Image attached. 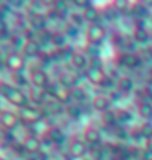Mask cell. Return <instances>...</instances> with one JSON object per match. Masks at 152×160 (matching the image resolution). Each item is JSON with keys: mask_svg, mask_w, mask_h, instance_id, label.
<instances>
[{"mask_svg": "<svg viewBox=\"0 0 152 160\" xmlns=\"http://www.w3.org/2000/svg\"><path fill=\"white\" fill-rule=\"evenodd\" d=\"M28 79H30V83L33 88L36 89H41V91H46L50 88V77L47 74V71L43 68H33L30 70V74H28Z\"/></svg>", "mask_w": 152, "mask_h": 160, "instance_id": "cell-1", "label": "cell"}, {"mask_svg": "<svg viewBox=\"0 0 152 160\" xmlns=\"http://www.w3.org/2000/svg\"><path fill=\"white\" fill-rule=\"evenodd\" d=\"M47 91H49V93H50V97L53 98V99L59 101V102L64 104V105L73 104V91L65 88L64 85H61L58 80L52 83L50 88H49Z\"/></svg>", "mask_w": 152, "mask_h": 160, "instance_id": "cell-2", "label": "cell"}, {"mask_svg": "<svg viewBox=\"0 0 152 160\" xmlns=\"http://www.w3.org/2000/svg\"><path fill=\"white\" fill-rule=\"evenodd\" d=\"M18 116H19L21 122L25 123V125H37V123L41 122L43 117H45L41 108L33 107V105H27V107H24V108H19L18 110Z\"/></svg>", "mask_w": 152, "mask_h": 160, "instance_id": "cell-3", "label": "cell"}, {"mask_svg": "<svg viewBox=\"0 0 152 160\" xmlns=\"http://www.w3.org/2000/svg\"><path fill=\"white\" fill-rule=\"evenodd\" d=\"M25 57H24L21 52L12 51L9 53H6V59H5V67L9 71H12L13 74L17 73H22L24 68H25Z\"/></svg>", "mask_w": 152, "mask_h": 160, "instance_id": "cell-4", "label": "cell"}, {"mask_svg": "<svg viewBox=\"0 0 152 160\" xmlns=\"http://www.w3.org/2000/svg\"><path fill=\"white\" fill-rule=\"evenodd\" d=\"M107 39V30L101 24H92L86 30V40L89 45L101 46L103 40Z\"/></svg>", "mask_w": 152, "mask_h": 160, "instance_id": "cell-5", "label": "cell"}, {"mask_svg": "<svg viewBox=\"0 0 152 160\" xmlns=\"http://www.w3.org/2000/svg\"><path fill=\"white\" fill-rule=\"evenodd\" d=\"M19 123H21V119H19L18 113L9 111V110H2L0 111V126L5 132L15 131Z\"/></svg>", "mask_w": 152, "mask_h": 160, "instance_id": "cell-6", "label": "cell"}, {"mask_svg": "<svg viewBox=\"0 0 152 160\" xmlns=\"http://www.w3.org/2000/svg\"><path fill=\"white\" fill-rule=\"evenodd\" d=\"M5 99H7L12 105H15L18 108H24V107L30 105V97L22 91V89H19L17 86L12 88V91L7 93V97H6Z\"/></svg>", "mask_w": 152, "mask_h": 160, "instance_id": "cell-7", "label": "cell"}, {"mask_svg": "<svg viewBox=\"0 0 152 160\" xmlns=\"http://www.w3.org/2000/svg\"><path fill=\"white\" fill-rule=\"evenodd\" d=\"M89 153V145L84 139H71L69 144H68V154L71 156L73 159H81L84 157L86 154Z\"/></svg>", "mask_w": 152, "mask_h": 160, "instance_id": "cell-8", "label": "cell"}, {"mask_svg": "<svg viewBox=\"0 0 152 160\" xmlns=\"http://www.w3.org/2000/svg\"><path fill=\"white\" fill-rule=\"evenodd\" d=\"M118 64L120 67H124V68L136 70L143 64V58L140 55H137L136 52H126L123 55H120Z\"/></svg>", "mask_w": 152, "mask_h": 160, "instance_id": "cell-9", "label": "cell"}, {"mask_svg": "<svg viewBox=\"0 0 152 160\" xmlns=\"http://www.w3.org/2000/svg\"><path fill=\"white\" fill-rule=\"evenodd\" d=\"M25 156H37L41 151V139L37 135H27L22 139Z\"/></svg>", "mask_w": 152, "mask_h": 160, "instance_id": "cell-10", "label": "cell"}, {"mask_svg": "<svg viewBox=\"0 0 152 160\" xmlns=\"http://www.w3.org/2000/svg\"><path fill=\"white\" fill-rule=\"evenodd\" d=\"M21 53H22L25 58H40L45 53V52H43V45H41L37 39L28 40V42H25Z\"/></svg>", "mask_w": 152, "mask_h": 160, "instance_id": "cell-11", "label": "cell"}, {"mask_svg": "<svg viewBox=\"0 0 152 160\" xmlns=\"http://www.w3.org/2000/svg\"><path fill=\"white\" fill-rule=\"evenodd\" d=\"M90 105L92 108L95 110V111H97V113H107V111H109L111 110V105H112V99L109 97H107V95H102V93H99V95H95V97L92 98L90 101Z\"/></svg>", "mask_w": 152, "mask_h": 160, "instance_id": "cell-12", "label": "cell"}, {"mask_svg": "<svg viewBox=\"0 0 152 160\" xmlns=\"http://www.w3.org/2000/svg\"><path fill=\"white\" fill-rule=\"evenodd\" d=\"M84 76L89 83H92V85H95V86H101V88L108 77L107 73L103 71V68H93V67H89V68L86 70Z\"/></svg>", "mask_w": 152, "mask_h": 160, "instance_id": "cell-13", "label": "cell"}, {"mask_svg": "<svg viewBox=\"0 0 152 160\" xmlns=\"http://www.w3.org/2000/svg\"><path fill=\"white\" fill-rule=\"evenodd\" d=\"M43 138H46L47 141H50L53 145H61L62 142H65L67 135H65V132L62 131L59 126H50V128L45 132Z\"/></svg>", "mask_w": 152, "mask_h": 160, "instance_id": "cell-14", "label": "cell"}, {"mask_svg": "<svg viewBox=\"0 0 152 160\" xmlns=\"http://www.w3.org/2000/svg\"><path fill=\"white\" fill-rule=\"evenodd\" d=\"M69 62H71V65H73L77 71H86V70L90 67V58L87 57L84 52L75 51Z\"/></svg>", "mask_w": 152, "mask_h": 160, "instance_id": "cell-15", "label": "cell"}, {"mask_svg": "<svg viewBox=\"0 0 152 160\" xmlns=\"http://www.w3.org/2000/svg\"><path fill=\"white\" fill-rule=\"evenodd\" d=\"M43 105H45V108H41V111L46 116H59L61 113H65V105L56 101V99H53V98L47 99Z\"/></svg>", "mask_w": 152, "mask_h": 160, "instance_id": "cell-16", "label": "cell"}, {"mask_svg": "<svg viewBox=\"0 0 152 160\" xmlns=\"http://www.w3.org/2000/svg\"><path fill=\"white\" fill-rule=\"evenodd\" d=\"M83 139H84L87 145H92V147H97L101 145V139H102V133L101 131L95 128V126H89L84 131V135H83Z\"/></svg>", "mask_w": 152, "mask_h": 160, "instance_id": "cell-17", "label": "cell"}, {"mask_svg": "<svg viewBox=\"0 0 152 160\" xmlns=\"http://www.w3.org/2000/svg\"><path fill=\"white\" fill-rule=\"evenodd\" d=\"M28 24H30V28H33L34 31L40 33V31H43V30L47 28L49 21H47L46 15H34V13H30Z\"/></svg>", "mask_w": 152, "mask_h": 160, "instance_id": "cell-18", "label": "cell"}, {"mask_svg": "<svg viewBox=\"0 0 152 160\" xmlns=\"http://www.w3.org/2000/svg\"><path fill=\"white\" fill-rule=\"evenodd\" d=\"M135 89V80L129 76H120L117 79V91H120L123 95L130 93Z\"/></svg>", "mask_w": 152, "mask_h": 160, "instance_id": "cell-19", "label": "cell"}, {"mask_svg": "<svg viewBox=\"0 0 152 160\" xmlns=\"http://www.w3.org/2000/svg\"><path fill=\"white\" fill-rule=\"evenodd\" d=\"M58 82L61 85H64L65 88L71 89V91H73L74 88L78 86V77L74 76L73 73H68V71H64V73H61V74L58 76Z\"/></svg>", "mask_w": 152, "mask_h": 160, "instance_id": "cell-20", "label": "cell"}, {"mask_svg": "<svg viewBox=\"0 0 152 160\" xmlns=\"http://www.w3.org/2000/svg\"><path fill=\"white\" fill-rule=\"evenodd\" d=\"M83 17H84L86 22H89V25H92V24H99V19L102 18V13L99 12V9L95 8L93 3H92L87 9L83 11Z\"/></svg>", "mask_w": 152, "mask_h": 160, "instance_id": "cell-21", "label": "cell"}, {"mask_svg": "<svg viewBox=\"0 0 152 160\" xmlns=\"http://www.w3.org/2000/svg\"><path fill=\"white\" fill-rule=\"evenodd\" d=\"M129 13L133 18H135V19H145V17H146V13H148V6H146V3H140V2L131 3Z\"/></svg>", "mask_w": 152, "mask_h": 160, "instance_id": "cell-22", "label": "cell"}, {"mask_svg": "<svg viewBox=\"0 0 152 160\" xmlns=\"http://www.w3.org/2000/svg\"><path fill=\"white\" fill-rule=\"evenodd\" d=\"M101 120L102 125L107 126V128H111L114 131L118 128V117H117V111H114V110H109L107 113H103L101 116Z\"/></svg>", "mask_w": 152, "mask_h": 160, "instance_id": "cell-23", "label": "cell"}, {"mask_svg": "<svg viewBox=\"0 0 152 160\" xmlns=\"http://www.w3.org/2000/svg\"><path fill=\"white\" fill-rule=\"evenodd\" d=\"M65 114L73 120H80L83 117V114H84V110H83V107H81L80 104L73 102V104H69V105L65 107Z\"/></svg>", "mask_w": 152, "mask_h": 160, "instance_id": "cell-24", "label": "cell"}, {"mask_svg": "<svg viewBox=\"0 0 152 160\" xmlns=\"http://www.w3.org/2000/svg\"><path fill=\"white\" fill-rule=\"evenodd\" d=\"M137 113L142 119H145L146 122H151L152 119V102L148 101H140L137 104Z\"/></svg>", "mask_w": 152, "mask_h": 160, "instance_id": "cell-25", "label": "cell"}, {"mask_svg": "<svg viewBox=\"0 0 152 160\" xmlns=\"http://www.w3.org/2000/svg\"><path fill=\"white\" fill-rule=\"evenodd\" d=\"M30 101H33L36 104H45L47 101V93L46 91H41V89H36V88H31V92L28 93Z\"/></svg>", "mask_w": 152, "mask_h": 160, "instance_id": "cell-26", "label": "cell"}, {"mask_svg": "<svg viewBox=\"0 0 152 160\" xmlns=\"http://www.w3.org/2000/svg\"><path fill=\"white\" fill-rule=\"evenodd\" d=\"M67 40L68 37L65 36L64 31H55V34H53V40H52V45L55 46V49H64V48H67Z\"/></svg>", "mask_w": 152, "mask_h": 160, "instance_id": "cell-27", "label": "cell"}, {"mask_svg": "<svg viewBox=\"0 0 152 160\" xmlns=\"http://www.w3.org/2000/svg\"><path fill=\"white\" fill-rule=\"evenodd\" d=\"M9 45H12V48H15V49H21L22 51L24 45H25V37H24L22 33H12L11 37H9Z\"/></svg>", "mask_w": 152, "mask_h": 160, "instance_id": "cell-28", "label": "cell"}, {"mask_svg": "<svg viewBox=\"0 0 152 160\" xmlns=\"http://www.w3.org/2000/svg\"><path fill=\"white\" fill-rule=\"evenodd\" d=\"M149 39H151V36H149L146 28H135L133 40L136 43H146V42H149Z\"/></svg>", "mask_w": 152, "mask_h": 160, "instance_id": "cell-29", "label": "cell"}, {"mask_svg": "<svg viewBox=\"0 0 152 160\" xmlns=\"http://www.w3.org/2000/svg\"><path fill=\"white\" fill-rule=\"evenodd\" d=\"M69 5H71V3H68V2H61V0H58V2H53V3H52V9L56 11L58 13L64 18L67 13H71V12H69Z\"/></svg>", "mask_w": 152, "mask_h": 160, "instance_id": "cell-30", "label": "cell"}, {"mask_svg": "<svg viewBox=\"0 0 152 160\" xmlns=\"http://www.w3.org/2000/svg\"><path fill=\"white\" fill-rule=\"evenodd\" d=\"M73 101H75L77 104H84L87 101V92L84 88L77 86L73 89Z\"/></svg>", "mask_w": 152, "mask_h": 160, "instance_id": "cell-31", "label": "cell"}, {"mask_svg": "<svg viewBox=\"0 0 152 160\" xmlns=\"http://www.w3.org/2000/svg\"><path fill=\"white\" fill-rule=\"evenodd\" d=\"M53 34H55V31H52V30L46 28V30H43V31L37 33V40H39L41 45H47V43H50V45H52Z\"/></svg>", "mask_w": 152, "mask_h": 160, "instance_id": "cell-32", "label": "cell"}, {"mask_svg": "<svg viewBox=\"0 0 152 160\" xmlns=\"http://www.w3.org/2000/svg\"><path fill=\"white\" fill-rule=\"evenodd\" d=\"M117 117H118V126H126L129 125L130 122L133 120V114L130 113L129 110H120L117 111Z\"/></svg>", "mask_w": 152, "mask_h": 160, "instance_id": "cell-33", "label": "cell"}, {"mask_svg": "<svg viewBox=\"0 0 152 160\" xmlns=\"http://www.w3.org/2000/svg\"><path fill=\"white\" fill-rule=\"evenodd\" d=\"M68 22H71L73 25H75V27H78V28H81L83 25H84L86 22V19L84 17H83V12L81 13H78V12H71L69 13V17H68Z\"/></svg>", "mask_w": 152, "mask_h": 160, "instance_id": "cell-34", "label": "cell"}, {"mask_svg": "<svg viewBox=\"0 0 152 160\" xmlns=\"http://www.w3.org/2000/svg\"><path fill=\"white\" fill-rule=\"evenodd\" d=\"M114 135H115V138H117L118 141H121V142L131 139V132L127 131V129H126V128H123V126H118V128L114 131Z\"/></svg>", "mask_w": 152, "mask_h": 160, "instance_id": "cell-35", "label": "cell"}, {"mask_svg": "<svg viewBox=\"0 0 152 160\" xmlns=\"http://www.w3.org/2000/svg\"><path fill=\"white\" fill-rule=\"evenodd\" d=\"M64 33H65V36L69 37V39H77L80 34V28L75 27V25H73L71 22H67V25L64 27Z\"/></svg>", "mask_w": 152, "mask_h": 160, "instance_id": "cell-36", "label": "cell"}, {"mask_svg": "<svg viewBox=\"0 0 152 160\" xmlns=\"http://www.w3.org/2000/svg\"><path fill=\"white\" fill-rule=\"evenodd\" d=\"M45 6H46L45 2H30L28 3L30 11L34 15H43V11H46Z\"/></svg>", "mask_w": 152, "mask_h": 160, "instance_id": "cell-37", "label": "cell"}, {"mask_svg": "<svg viewBox=\"0 0 152 160\" xmlns=\"http://www.w3.org/2000/svg\"><path fill=\"white\" fill-rule=\"evenodd\" d=\"M13 80H15L17 88H19V89H22V88H25V86H28V83H30V79L24 74V73H17V74H13Z\"/></svg>", "mask_w": 152, "mask_h": 160, "instance_id": "cell-38", "label": "cell"}, {"mask_svg": "<svg viewBox=\"0 0 152 160\" xmlns=\"http://www.w3.org/2000/svg\"><path fill=\"white\" fill-rule=\"evenodd\" d=\"M139 131L146 139H152V122H145L142 123V126L139 128Z\"/></svg>", "mask_w": 152, "mask_h": 160, "instance_id": "cell-39", "label": "cell"}, {"mask_svg": "<svg viewBox=\"0 0 152 160\" xmlns=\"http://www.w3.org/2000/svg\"><path fill=\"white\" fill-rule=\"evenodd\" d=\"M84 53L90 58V59H93V58H101V53H99V46H95V45H87Z\"/></svg>", "mask_w": 152, "mask_h": 160, "instance_id": "cell-40", "label": "cell"}, {"mask_svg": "<svg viewBox=\"0 0 152 160\" xmlns=\"http://www.w3.org/2000/svg\"><path fill=\"white\" fill-rule=\"evenodd\" d=\"M39 61H40V68L50 67L52 64H55V62H53V59H52V55H50V53H43V55L39 58Z\"/></svg>", "mask_w": 152, "mask_h": 160, "instance_id": "cell-41", "label": "cell"}, {"mask_svg": "<svg viewBox=\"0 0 152 160\" xmlns=\"http://www.w3.org/2000/svg\"><path fill=\"white\" fill-rule=\"evenodd\" d=\"M145 150H146L148 153L152 156V139H148L146 141V145H145Z\"/></svg>", "mask_w": 152, "mask_h": 160, "instance_id": "cell-42", "label": "cell"}, {"mask_svg": "<svg viewBox=\"0 0 152 160\" xmlns=\"http://www.w3.org/2000/svg\"><path fill=\"white\" fill-rule=\"evenodd\" d=\"M5 59H6V53L0 49V65H2V64H5Z\"/></svg>", "mask_w": 152, "mask_h": 160, "instance_id": "cell-43", "label": "cell"}, {"mask_svg": "<svg viewBox=\"0 0 152 160\" xmlns=\"http://www.w3.org/2000/svg\"><path fill=\"white\" fill-rule=\"evenodd\" d=\"M149 51H151V53H152V46H151V49H149Z\"/></svg>", "mask_w": 152, "mask_h": 160, "instance_id": "cell-44", "label": "cell"}, {"mask_svg": "<svg viewBox=\"0 0 152 160\" xmlns=\"http://www.w3.org/2000/svg\"><path fill=\"white\" fill-rule=\"evenodd\" d=\"M115 160H124V159H115Z\"/></svg>", "mask_w": 152, "mask_h": 160, "instance_id": "cell-45", "label": "cell"}, {"mask_svg": "<svg viewBox=\"0 0 152 160\" xmlns=\"http://www.w3.org/2000/svg\"><path fill=\"white\" fill-rule=\"evenodd\" d=\"M83 160H90V159H83Z\"/></svg>", "mask_w": 152, "mask_h": 160, "instance_id": "cell-46", "label": "cell"}, {"mask_svg": "<svg viewBox=\"0 0 152 160\" xmlns=\"http://www.w3.org/2000/svg\"><path fill=\"white\" fill-rule=\"evenodd\" d=\"M151 19H152V15H151Z\"/></svg>", "mask_w": 152, "mask_h": 160, "instance_id": "cell-47", "label": "cell"}, {"mask_svg": "<svg viewBox=\"0 0 152 160\" xmlns=\"http://www.w3.org/2000/svg\"><path fill=\"white\" fill-rule=\"evenodd\" d=\"M0 37H2V34H0Z\"/></svg>", "mask_w": 152, "mask_h": 160, "instance_id": "cell-48", "label": "cell"}, {"mask_svg": "<svg viewBox=\"0 0 152 160\" xmlns=\"http://www.w3.org/2000/svg\"><path fill=\"white\" fill-rule=\"evenodd\" d=\"M149 160H152V159H149Z\"/></svg>", "mask_w": 152, "mask_h": 160, "instance_id": "cell-49", "label": "cell"}, {"mask_svg": "<svg viewBox=\"0 0 152 160\" xmlns=\"http://www.w3.org/2000/svg\"><path fill=\"white\" fill-rule=\"evenodd\" d=\"M0 111H2V110H0Z\"/></svg>", "mask_w": 152, "mask_h": 160, "instance_id": "cell-50", "label": "cell"}]
</instances>
